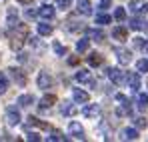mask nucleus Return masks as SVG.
Returning a JSON list of instances; mask_svg holds the SVG:
<instances>
[{"mask_svg": "<svg viewBox=\"0 0 148 142\" xmlns=\"http://www.w3.org/2000/svg\"><path fill=\"white\" fill-rule=\"evenodd\" d=\"M26 36H28V26L26 24H16V32L10 34V48L12 50H20Z\"/></svg>", "mask_w": 148, "mask_h": 142, "instance_id": "nucleus-1", "label": "nucleus"}, {"mask_svg": "<svg viewBox=\"0 0 148 142\" xmlns=\"http://www.w3.org/2000/svg\"><path fill=\"white\" fill-rule=\"evenodd\" d=\"M76 82L86 84V86H90V88H94V86H96V82H94L92 74H90L88 70H78V72H76Z\"/></svg>", "mask_w": 148, "mask_h": 142, "instance_id": "nucleus-2", "label": "nucleus"}, {"mask_svg": "<svg viewBox=\"0 0 148 142\" xmlns=\"http://www.w3.org/2000/svg\"><path fill=\"white\" fill-rule=\"evenodd\" d=\"M6 122L10 126H18L20 124V112H18L16 106H8L6 108Z\"/></svg>", "mask_w": 148, "mask_h": 142, "instance_id": "nucleus-3", "label": "nucleus"}, {"mask_svg": "<svg viewBox=\"0 0 148 142\" xmlns=\"http://www.w3.org/2000/svg\"><path fill=\"white\" fill-rule=\"evenodd\" d=\"M106 74H108V78H110L116 86L124 84V80H126V76H124V72L120 70V68H108V70H106Z\"/></svg>", "mask_w": 148, "mask_h": 142, "instance_id": "nucleus-4", "label": "nucleus"}, {"mask_svg": "<svg viewBox=\"0 0 148 142\" xmlns=\"http://www.w3.org/2000/svg\"><path fill=\"white\" fill-rule=\"evenodd\" d=\"M128 8H130V12H134V14H146L148 12V4L144 0H130Z\"/></svg>", "mask_w": 148, "mask_h": 142, "instance_id": "nucleus-5", "label": "nucleus"}, {"mask_svg": "<svg viewBox=\"0 0 148 142\" xmlns=\"http://www.w3.org/2000/svg\"><path fill=\"white\" fill-rule=\"evenodd\" d=\"M114 54H116V58H118V62L126 66V64H130V60H132V54H130V50H126V48H114Z\"/></svg>", "mask_w": 148, "mask_h": 142, "instance_id": "nucleus-6", "label": "nucleus"}, {"mask_svg": "<svg viewBox=\"0 0 148 142\" xmlns=\"http://www.w3.org/2000/svg\"><path fill=\"white\" fill-rule=\"evenodd\" d=\"M36 84H38V88H50L52 86V76H50L46 70H42V72H38V78H36Z\"/></svg>", "mask_w": 148, "mask_h": 142, "instance_id": "nucleus-7", "label": "nucleus"}, {"mask_svg": "<svg viewBox=\"0 0 148 142\" xmlns=\"http://www.w3.org/2000/svg\"><path fill=\"white\" fill-rule=\"evenodd\" d=\"M68 132H70V136H74L76 140H84L86 136H84V128L78 124V122H70L68 124Z\"/></svg>", "mask_w": 148, "mask_h": 142, "instance_id": "nucleus-8", "label": "nucleus"}, {"mask_svg": "<svg viewBox=\"0 0 148 142\" xmlns=\"http://www.w3.org/2000/svg\"><path fill=\"white\" fill-rule=\"evenodd\" d=\"M76 10H78L82 16H90V14H92V4H90V0H76Z\"/></svg>", "mask_w": 148, "mask_h": 142, "instance_id": "nucleus-9", "label": "nucleus"}, {"mask_svg": "<svg viewBox=\"0 0 148 142\" xmlns=\"http://www.w3.org/2000/svg\"><path fill=\"white\" fill-rule=\"evenodd\" d=\"M82 114H84L86 118H98L100 116V106L98 104H86V106L82 108Z\"/></svg>", "mask_w": 148, "mask_h": 142, "instance_id": "nucleus-10", "label": "nucleus"}, {"mask_svg": "<svg viewBox=\"0 0 148 142\" xmlns=\"http://www.w3.org/2000/svg\"><path fill=\"white\" fill-rule=\"evenodd\" d=\"M8 72H10V76H12V80L18 84V86H26V76L22 74V70L20 68H8Z\"/></svg>", "mask_w": 148, "mask_h": 142, "instance_id": "nucleus-11", "label": "nucleus"}, {"mask_svg": "<svg viewBox=\"0 0 148 142\" xmlns=\"http://www.w3.org/2000/svg\"><path fill=\"white\" fill-rule=\"evenodd\" d=\"M126 80H128V86L134 92H138V88H140V76H138V72H128L126 74Z\"/></svg>", "mask_w": 148, "mask_h": 142, "instance_id": "nucleus-12", "label": "nucleus"}, {"mask_svg": "<svg viewBox=\"0 0 148 142\" xmlns=\"http://www.w3.org/2000/svg\"><path fill=\"white\" fill-rule=\"evenodd\" d=\"M6 24H8V28H16V24H18V10L16 8H8V12H6Z\"/></svg>", "mask_w": 148, "mask_h": 142, "instance_id": "nucleus-13", "label": "nucleus"}, {"mask_svg": "<svg viewBox=\"0 0 148 142\" xmlns=\"http://www.w3.org/2000/svg\"><path fill=\"white\" fill-rule=\"evenodd\" d=\"M38 16L44 18V20L54 18V6H50V4H42V6L38 8Z\"/></svg>", "mask_w": 148, "mask_h": 142, "instance_id": "nucleus-14", "label": "nucleus"}, {"mask_svg": "<svg viewBox=\"0 0 148 142\" xmlns=\"http://www.w3.org/2000/svg\"><path fill=\"white\" fill-rule=\"evenodd\" d=\"M72 98H74V102L84 104V102H88V92H84V90H80V88H74L72 90Z\"/></svg>", "mask_w": 148, "mask_h": 142, "instance_id": "nucleus-15", "label": "nucleus"}, {"mask_svg": "<svg viewBox=\"0 0 148 142\" xmlns=\"http://www.w3.org/2000/svg\"><path fill=\"white\" fill-rule=\"evenodd\" d=\"M52 104H56V96L54 94H44L42 98H40V104H38V106H40L42 110H46V108L52 106Z\"/></svg>", "mask_w": 148, "mask_h": 142, "instance_id": "nucleus-16", "label": "nucleus"}, {"mask_svg": "<svg viewBox=\"0 0 148 142\" xmlns=\"http://www.w3.org/2000/svg\"><path fill=\"white\" fill-rule=\"evenodd\" d=\"M112 36H114L116 40L124 42V40L128 38V30H126L124 26H116V28H112Z\"/></svg>", "mask_w": 148, "mask_h": 142, "instance_id": "nucleus-17", "label": "nucleus"}, {"mask_svg": "<svg viewBox=\"0 0 148 142\" xmlns=\"http://www.w3.org/2000/svg\"><path fill=\"white\" fill-rule=\"evenodd\" d=\"M86 60H88V64H90V66H100V64L104 62V58H102V54H98V52H90Z\"/></svg>", "mask_w": 148, "mask_h": 142, "instance_id": "nucleus-18", "label": "nucleus"}, {"mask_svg": "<svg viewBox=\"0 0 148 142\" xmlns=\"http://www.w3.org/2000/svg\"><path fill=\"white\" fill-rule=\"evenodd\" d=\"M88 38H90V40H96V42H102V40H104V32L98 30V28H90V30H88Z\"/></svg>", "mask_w": 148, "mask_h": 142, "instance_id": "nucleus-19", "label": "nucleus"}, {"mask_svg": "<svg viewBox=\"0 0 148 142\" xmlns=\"http://www.w3.org/2000/svg\"><path fill=\"white\" fill-rule=\"evenodd\" d=\"M122 138L124 140H136V138H138V130H136V128H124Z\"/></svg>", "mask_w": 148, "mask_h": 142, "instance_id": "nucleus-20", "label": "nucleus"}, {"mask_svg": "<svg viewBox=\"0 0 148 142\" xmlns=\"http://www.w3.org/2000/svg\"><path fill=\"white\" fill-rule=\"evenodd\" d=\"M16 102H18V106H30V104H34V96L32 94H20Z\"/></svg>", "mask_w": 148, "mask_h": 142, "instance_id": "nucleus-21", "label": "nucleus"}, {"mask_svg": "<svg viewBox=\"0 0 148 142\" xmlns=\"http://www.w3.org/2000/svg\"><path fill=\"white\" fill-rule=\"evenodd\" d=\"M130 28H132V30H144V28H146V22H144L142 18H138V16H134V18L130 20Z\"/></svg>", "mask_w": 148, "mask_h": 142, "instance_id": "nucleus-22", "label": "nucleus"}, {"mask_svg": "<svg viewBox=\"0 0 148 142\" xmlns=\"http://www.w3.org/2000/svg\"><path fill=\"white\" fill-rule=\"evenodd\" d=\"M28 124H30V126H38V128H44V130H50V126L48 124H46V122H42V120H38L36 118V116H28Z\"/></svg>", "mask_w": 148, "mask_h": 142, "instance_id": "nucleus-23", "label": "nucleus"}, {"mask_svg": "<svg viewBox=\"0 0 148 142\" xmlns=\"http://www.w3.org/2000/svg\"><path fill=\"white\" fill-rule=\"evenodd\" d=\"M52 30H54V28H52L50 24H46V22L38 24V34H40V36H50V34H52Z\"/></svg>", "mask_w": 148, "mask_h": 142, "instance_id": "nucleus-24", "label": "nucleus"}, {"mask_svg": "<svg viewBox=\"0 0 148 142\" xmlns=\"http://www.w3.org/2000/svg\"><path fill=\"white\" fill-rule=\"evenodd\" d=\"M62 114H64V116H74V114H76L74 104H70V102H64V104H62Z\"/></svg>", "mask_w": 148, "mask_h": 142, "instance_id": "nucleus-25", "label": "nucleus"}, {"mask_svg": "<svg viewBox=\"0 0 148 142\" xmlns=\"http://www.w3.org/2000/svg\"><path fill=\"white\" fill-rule=\"evenodd\" d=\"M136 102H138V108L140 110H146L148 108V94H138Z\"/></svg>", "mask_w": 148, "mask_h": 142, "instance_id": "nucleus-26", "label": "nucleus"}, {"mask_svg": "<svg viewBox=\"0 0 148 142\" xmlns=\"http://www.w3.org/2000/svg\"><path fill=\"white\" fill-rule=\"evenodd\" d=\"M110 16L106 14V12H100V14H96V24H110Z\"/></svg>", "mask_w": 148, "mask_h": 142, "instance_id": "nucleus-27", "label": "nucleus"}, {"mask_svg": "<svg viewBox=\"0 0 148 142\" xmlns=\"http://www.w3.org/2000/svg\"><path fill=\"white\" fill-rule=\"evenodd\" d=\"M136 70L138 72H148V58H140L136 62Z\"/></svg>", "mask_w": 148, "mask_h": 142, "instance_id": "nucleus-28", "label": "nucleus"}, {"mask_svg": "<svg viewBox=\"0 0 148 142\" xmlns=\"http://www.w3.org/2000/svg\"><path fill=\"white\" fill-rule=\"evenodd\" d=\"M52 48H54V52H56L58 56H66V52H68V50H66V46H62L60 42H54V44H52Z\"/></svg>", "mask_w": 148, "mask_h": 142, "instance_id": "nucleus-29", "label": "nucleus"}, {"mask_svg": "<svg viewBox=\"0 0 148 142\" xmlns=\"http://www.w3.org/2000/svg\"><path fill=\"white\" fill-rule=\"evenodd\" d=\"M8 90V80H6V74L0 72V94H4Z\"/></svg>", "mask_w": 148, "mask_h": 142, "instance_id": "nucleus-30", "label": "nucleus"}, {"mask_svg": "<svg viewBox=\"0 0 148 142\" xmlns=\"http://www.w3.org/2000/svg\"><path fill=\"white\" fill-rule=\"evenodd\" d=\"M114 18H116L118 22H124V20H126V10H124V8H116V10H114Z\"/></svg>", "mask_w": 148, "mask_h": 142, "instance_id": "nucleus-31", "label": "nucleus"}, {"mask_svg": "<svg viewBox=\"0 0 148 142\" xmlns=\"http://www.w3.org/2000/svg\"><path fill=\"white\" fill-rule=\"evenodd\" d=\"M70 4H72V0H56V8H60V10H68Z\"/></svg>", "mask_w": 148, "mask_h": 142, "instance_id": "nucleus-32", "label": "nucleus"}, {"mask_svg": "<svg viewBox=\"0 0 148 142\" xmlns=\"http://www.w3.org/2000/svg\"><path fill=\"white\" fill-rule=\"evenodd\" d=\"M116 100L120 102V106H124V108H128V110H130V100H128L124 94H116Z\"/></svg>", "mask_w": 148, "mask_h": 142, "instance_id": "nucleus-33", "label": "nucleus"}, {"mask_svg": "<svg viewBox=\"0 0 148 142\" xmlns=\"http://www.w3.org/2000/svg\"><path fill=\"white\" fill-rule=\"evenodd\" d=\"M76 50H78V52H86V50H88V40H86V38H84V40H78V42H76Z\"/></svg>", "mask_w": 148, "mask_h": 142, "instance_id": "nucleus-34", "label": "nucleus"}, {"mask_svg": "<svg viewBox=\"0 0 148 142\" xmlns=\"http://www.w3.org/2000/svg\"><path fill=\"white\" fill-rule=\"evenodd\" d=\"M48 140H66V136H64L60 130H54L52 136H48Z\"/></svg>", "mask_w": 148, "mask_h": 142, "instance_id": "nucleus-35", "label": "nucleus"}, {"mask_svg": "<svg viewBox=\"0 0 148 142\" xmlns=\"http://www.w3.org/2000/svg\"><path fill=\"white\" fill-rule=\"evenodd\" d=\"M134 126H136V128H146V118H142V116L136 118L134 120Z\"/></svg>", "mask_w": 148, "mask_h": 142, "instance_id": "nucleus-36", "label": "nucleus"}, {"mask_svg": "<svg viewBox=\"0 0 148 142\" xmlns=\"http://www.w3.org/2000/svg\"><path fill=\"white\" fill-rule=\"evenodd\" d=\"M36 16H38V10H32V8H28V10H26V18H28V20L36 18Z\"/></svg>", "mask_w": 148, "mask_h": 142, "instance_id": "nucleus-37", "label": "nucleus"}, {"mask_svg": "<svg viewBox=\"0 0 148 142\" xmlns=\"http://www.w3.org/2000/svg\"><path fill=\"white\" fill-rule=\"evenodd\" d=\"M110 4H112V0H100V10H106V8H110Z\"/></svg>", "mask_w": 148, "mask_h": 142, "instance_id": "nucleus-38", "label": "nucleus"}, {"mask_svg": "<svg viewBox=\"0 0 148 142\" xmlns=\"http://www.w3.org/2000/svg\"><path fill=\"white\" fill-rule=\"evenodd\" d=\"M132 42H134V46H136V48H142V46H144V42H146V40H144V38H134Z\"/></svg>", "mask_w": 148, "mask_h": 142, "instance_id": "nucleus-39", "label": "nucleus"}, {"mask_svg": "<svg viewBox=\"0 0 148 142\" xmlns=\"http://www.w3.org/2000/svg\"><path fill=\"white\" fill-rule=\"evenodd\" d=\"M28 140H34V142H38V140H40V136H38L36 132H30V134H28Z\"/></svg>", "mask_w": 148, "mask_h": 142, "instance_id": "nucleus-40", "label": "nucleus"}, {"mask_svg": "<svg viewBox=\"0 0 148 142\" xmlns=\"http://www.w3.org/2000/svg\"><path fill=\"white\" fill-rule=\"evenodd\" d=\"M68 64H70V66H76V64H78V58H76V56L68 58Z\"/></svg>", "mask_w": 148, "mask_h": 142, "instance_id": "nucleus-41", "label": "nucleus"}, {"mask_svg": "<svg viewBox=\"0 0 148 142\" xmlns=\"http://www.w3.org/2000/svg\"><path fill=\"white\" fill-rule=\"evenodd\" d=\"M140 50H142V52H144V54H148V40H146V42H144V46L140 48Z\"/></svg>", "mask_w": 148, "mask_h": 142, "instance_id": "nucleus-42", "label": "nucleus"}, {"mask_svg": "<svg viewBox=\"0 0 148 142\" xmlns=\"http://www.w3.org/2000/svg\"><path fill=\"white\" fill-rule=\"evenodd\" d=\"M20 4H28V2H32V0H18Z\"/></svg>", "mask_w": 148, "mask_h": 142, "instance_id": "nucleus-43", "label": "nucleus"}]
</instances>
